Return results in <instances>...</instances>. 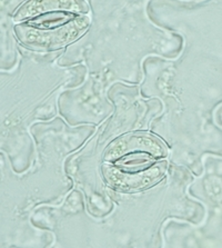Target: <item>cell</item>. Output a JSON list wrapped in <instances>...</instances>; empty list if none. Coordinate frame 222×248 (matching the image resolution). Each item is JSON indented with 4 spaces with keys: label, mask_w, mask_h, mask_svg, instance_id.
I'll list each match as a JSON object with an SVG mask.
<instances>
[{
    "label": "cell",
    "mask_w": 222,
    "mask_h": 248,
    "mask_svg": "<svg viewBox=\"0 0 222 248\" xmlns=\"http://www.w3.org/2000/svg\"><path fill=\"white\" fill-rule=\"evenodd\" d=\"M164 170V149L149 135H127L107 152L104 175L115 188L133 191L152 186Z\"/></svg>",
    "instance_id": "obj_1"
}]
</instances>
